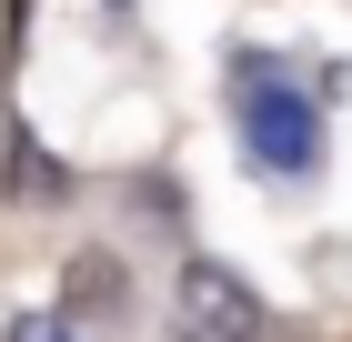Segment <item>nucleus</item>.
Returning a JSON list of instances; mask_svg holds the SVG:
<instances>
[{
    "label": "nucleus",
    "instance_id": "nucleus-3",
    "mask_svg": "<svg viewBox=\"0 0 352 342\" xmlns=\"http://www.w3.org/2000/svg\"><path fill=\"white\" fill-rule=\"evenodd\" d=\"M121 262H101V252H81V262H71V302H81V312H121Z\"/></svg>",
    "mask_w": 352,
    "mask_h": 342
},
{
    "label": "nucleus",
    "instance_id": "nucleus-1",
    "mask_svg": "<svg viewBox=\"0 0 352 342\" xmlns=\"http://www.w3.org/2000/svg\"><path fill=\"white\" fill-rule=\"evenodd\" d=\"M242 141H252V161H262V171L312 182V171H322V111H312V91H292L282 71L242 61Z\"/></svg>",
    "mask_w": 352,
    "mask_h": 342
},
{
    "label": "nucleus",
    "instance_id": "nucleus-2",
    "mask_svg": "<svg viewBox=\"0 0 352 342\" xmlns=\"http://www.w3.org/2000/svg\"><path fill=\"white\" fill-rule=\"evenodd\" d=\"M182 322L191 342H262V302H252L242 272H221V262H182Z\"/></svg>",
    "mask_w": 352,
    "mask_h": 342
},
{
    "label": "nucleus",
    "instance_id": "nucleus-4",
    "mask_svg": "<svg viewBox=\"0 0 352 342\" xmlns=\"http://www.w3.org/2000/svg\"><path fill=\"white\" fill-rule=\"evenodd\" d=\"M10 342H71V312H21V322H10Z\"/></svg>",
    "mask_w": 352,
    "mask_h": 342
}]
</instances>
